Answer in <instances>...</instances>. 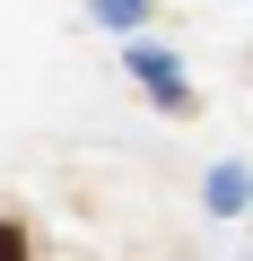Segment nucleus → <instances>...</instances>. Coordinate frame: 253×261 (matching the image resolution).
I'll return each mask as SVG.
<instances>
[{
  "label": "nucleus",
  "instance_id": "f257e3e1",
  "mask_svg": "<svg viewBox=\"0 0 253 261\" xmlns=\"http://www.w3.org/2000/svg\"><path fill=\"white\" fill-rule=\"evenodd\" d=\"M131 70H140V87H149L157 105H175V113L192 105V96H183V79H175V53H157V44H131Z\"/></svg>",
  "mask_w": 253,
  "mask_h": 261
},
{
  "label": "nucleus",
  "instance_id": "f03ea898",
  "mask_svg": "<svg viewBox=\"0 0 253 261\" xmlns=\"http://www.w3.org/2000/svg\"><path fill=\"white\" fill-rule=\"evenodd\" d=\"M244 200H253V166H218V174H210V209H218V218H236Z\"/></svg>",
  "mask_w": 253,
  "mask_h": 261
},
{
  "label": "nucleus",
  "instance_id": "7ed1b4c3",
  "mask_svg": "<svg viewBox=\"0 0 253 261\" xmlns=\"http://www.w3.org/2000/svg\"><path fill=\"white\" fill-rule=\"evenodd\" d=\"M140 9H149V0H96V18H105V27H140Z\"/></svg>",
  "mask_w": 253,
  "mask_h": 261
},
{
  "label": "nucleus",
  "instance_id": "20e7f679",
  "mask_svg": "<svg viewBox=\"0 0 253 261\" xmlns=\"http://www.w3.org/2000/svg\"><path fill=\"white\" fill-rule=\"evenodd\" d=\"M0 261H27V235H18L9 218H0Z\"/></svg>",
  "mask_w": 253,
  "mask_h": 261
}]
</instances>
